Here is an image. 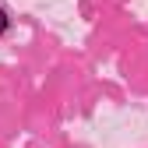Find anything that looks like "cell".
I'll use <instances>...</instances> for the list:
<instances>
[{"mask_svg":"<svg viewBox=\"0 0 148 148\" xmlns=\"http://www.w3.org/2000/svg\"><path fill=\"white\" fill-rule=\"evenodd\" d=\"M11 32V11H7V4H0V39Z\"/></svg>","mask_w":148,"mask_h":148,"instance_id":"obj_1","label":"cell"}]
</instances>
